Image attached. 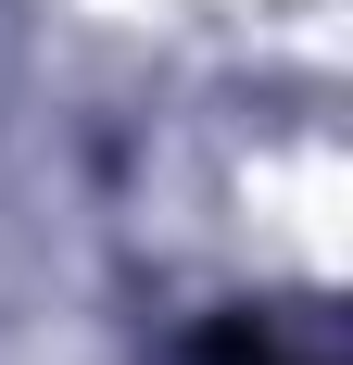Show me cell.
<instances>
[{"label": "cell", "instance_id": "cell-1", "mask_svg": "<svg viewBox=\"0 0 353 365\" xmlns=\"http://www.w3.org/2000/svg\"><path fill=\"white\" fill-rule=\"evenodd\" d=\"M189 365H328L303 328H278V315H214L202 340H189Z\"/></svg>", "mask_w": 353, "mask_h": 365}]
</instances>
